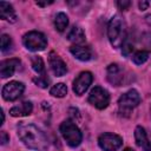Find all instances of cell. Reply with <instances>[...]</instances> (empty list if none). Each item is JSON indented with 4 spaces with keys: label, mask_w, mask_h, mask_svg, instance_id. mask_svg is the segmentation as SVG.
I'll return each mask as SVG.
<instances>
[{
    "label": "cell",
    "mask_w": 151,
    "mask_h": 151,
    "mask_svg": "<svg viewBox=\"0 0 151 151\" xmlns=\"http://www.w3.org/2000/svg\"><path fill=\"white\" fill-rule=\"evenodd\" d=\"M18 137L28 147L34 151H48V140L45 133L34 124L21 122L17 127Z\"/></svg>",
    "instance_id": "obj_1"
},
{
    "label": "cell",
    "mask_w": 151,
    "mask_h": 151,
    "mask_svg": "<svg viewBox=\"0 0 151 151\" xmlns=\"http://www.w3.org/2000/svg\"><path fill=\"white\" fill-rule=\"evenodd\" d=\"M107 37L111 45L114 48L122 47L125 42L127 34H126V26L125 21L119 14H116L111 18L107 25Z\"/></svg>",
    "instance_id": "obj_2"
},
{
    "label": "cell",
    "mask_w": 151,
    "mask_h": 151,
    "mask_svg": "<svg viewBox=\"0 0 151 151\" xmlns=\"http://www.w3.org/2000/svg\"><path fill=\"white\" fill-rule=\"evenodd\" d=\"M59 130H60V133H61L63 138L66 140V143L71 147H76L81 143L83 134H81L79 127L74 124V122H72L70 119L63 122L60 124Z\"/></svg>",
    "instance_id": "obj_3"
},
{
    "label": "cell",
    "mask_w": 151,
    "mask_h": 151,
    "mask_svg": "<svg viewBox=\"0 0 151 151\" xmlns=\"http://www.w3.org/2000/svg\"><path fill=\"white\" fill-rule=\"evenodd\" d=\"M24 46L32 52L44 51L47 46V39L44 33L38 31H29L22 37Z\"/></svg>",
    "instance_id": "obj_4"
},
{
    "label": "cell",
    "mask_w": 151,
    "mask_h": 151,
    "mask_svg": "<svg viewBox=\"0 0 151 151\" xmlns=\"http://www.w3.org/2000/svg\"><path fill=\"white\" fill-rule=\"evenodd\" d=\"M87 100L96 109L104 110L110 104V94H109V92L105 88H103L100 86H94L91 90Z\"/></svg>",
    "instance_id": "obj_5"
},
{
    "label": "cell",
    "mask_w": 151,
    "mask_h": 151,
    "mask_svg": "<svg viewBox=\"0 0 151 151\" xmlns=\"http://www.w3.org/2000/svg\"><path fill=\"white\" fill-rule=\"evenodd\" d=\"M140 96L138 93L137 90L132 88V90H129L127 92H125L124 94H122L118 99V105H119V109L120 111L123 112H130L133 107L138 106L139 103H140Z\"/></svg>",
    "instance_id": "obj_6"
},
{
    "label": "cell",
    "mask_w": 151,
    "mask_h": 151,
    "mask_svg": "<svg viewBox=\"0 0 151 151\" xmlns=\"http://www.w3.org/2000/svg\"><path fill=\"white\" fill-rule=\"evenodd\" d=\"M98 144H99L100 149L104 151H117L123 145V139L120 136H118L116 133L105 132L99 136Z\"/></svg>",
    "instance_id": "obj_7"
},
{
    "label": "cell",
    "mask_w": 151,
    "mask_h": 151,
    "mask_svg": "<svg viewBox=\"0 0 151 151\" xmlns=\"http://www.w3.org/2000/svg\"><path fill=\"white\" fill-rule=\"evenodd\" d=\"M25 91V85L20 81H9L2 87V98L7 101L17 100Z\"/></svg>",
    "instance_id": "obj_8"
},
{
    "label": "cell",
    "mask_w": 151,
    "mask_h": 151,
    "mask_svg": "<svg viewBox=\"0 0 151 151\" xmlns=\"http://www.w3.org/2000/svg\"><path fill=\"white\" fill-rule=\"evenodd\" d=\"M92 80H93V77H92V73L91 72L84 71V72L79 73V76L73 81V92L77 96L84 94L87 91V88L90 87Z\"/></svg>",
    "instance_id": "obj_9"
},
{
    "label": "cell",
    "mask_w": 151,
    "mask_h": 151,
    "mask_svg": "<svg viewBox=\"0 0 151 151\" xmlns=\"http://www.w3.org/2000/svg\"><path fill=\"white\" fill-rule=\"evenodd\" d=\"M48 63L51 66L52 72L54 73V76L57 77H63L66 74L67 72V66L65 64V61L55 53V52H50L48 54Z\"/></svg>",
    "instance_id": "obj_10"
},
{
    "label": "cell",
    "mask_w": 151,
    "mask_h": 151,
    "mask_svg": "<svg viewBox=\"0 0 151 151\" xmlns=\"http://www.w3.org/2000/svg\"><path fill=\"white\" fill-rule=\"evenodd\" d=\"M21 61L17 58H11V59H6L4 61H1L0 64V76L2 78H8L12 77L15 71L19 68Z\"/></svg>",
    "instance_id": "obj_11"
},
{
    "label": "cell",
    "mask_w": 151,
    "mask_h": 151,
    "mask_svg": "<svg viewBox=\"0 0 151 151\" xmlns=\"http://www.w3.org/2000/svg\"><path fill=\"white\" fill-rule=\"evenodd\" d=\"M134 139L139 147H142L144 151H151V142L147 138V134L145 132V129L138 125L134 129Z\"/></svg>",
    "instance_id": "obj_12"
},
{
    "label": "cell",
    "mask_w": 151,
    "mask_h": 151,
    "mask_svg": "<svg viewBox=\"0 0 151 151\" xmlns=\"http://www.w3.org/2000/svg\"><path fill=\"white\" fill-rule=\"evenodd\" d=\"M123 79H124V76L119 68V66L117 64H111L109 65L107 67V80L116 85V86H120L123 84Z\"/></svg>",
    "instance_id": "obj_13"
},
{
    "label": "cell",
    "mask_w": 151,
    "mask_h": 151,
    "mask_svg": "<svg viewBox=\"0 0 151 151\" xmlns=\"http://www.w3.org/2000/svg\"><path fill=\"white\" fill-rule=\"evenodd\" d=\"M33 111V105L31 101H22L21 104L13 106L9 110V114L12 117H25V116H29Z\"/></svg>",
    "instance_id": "obj_14"
},
{
    "label": "cell",
    "mask_w": 151,
    "mask_h": 151,
    "mask_svg": "<svg viewBox=\"0 0 151 151\" xmlns=\"http://www.w3.org/2000/svg\"><path fill=\"white\" fill-rule=\"evenodd\" d=\"M70 52L73 54L74 58H77L80 61H87L92 58V52L88 47L83 45H74L70 48Z\"/></svg>",
    "instance_id": "obj_15"
},
{
    "label": "cell",
    "mask_w": 151,
    "mask_h": 151,
    "mask_svg": "<svg viewBox=\"0 0 151 151\" xmlns=\"http://www.w3.org/2000/svg\"><path fill=\"white\" fill-rule=\"evenodd\" d=\"M0 18L2 20L15 22L17 21V14L13 9V6L6 1H0Z\"/></svg>",
    "instance_id": "obj_16"
},
{
    "label": "cell",
    "mask_w": 151,
    "mask_h": 151,
    "mask_svg": "<svg viewBox=\"0 0 151 151\" xmlns=\"http://www.w3.org/2000/svg\"><path fill=\"white\" fill-rule=\"evenodd\" d=\"M67 39L72 42H74L76 45H81L85 41V33L84 31L78 27V26H73L71 28V31L67 34Z\"/></svg>",
    "instance_id": "obj_17"
},
{
    "label": "cell",
    "mask_w": 151,
    "mask_h": 151,
    "mask_svg": "<svg viewBox=\"0 0 151 151\" xmlns=\"http://www.w3.org/2000/svg\"><path fill=\"white\" fill-rule=\"evenodd\" d=\"M67 25H68V17L65 13H63V12L58 13L55 15V19H54V27H55V29L58 32H64L65 28L67 27Z\"/></svg>",
    "instance_id": "obj_18"
},
{
    "label": "cell",
    "mask_w": 151,
    "mask_h": 151,
    "mask_svg": "<svg viewBox=\"0 0 151 151\" xmlns=\"http://www.w3.org/2000/svg\"><path fill=\"white\" fill-rule=\"evenodd\" d=\"M50 93L53 96V97H57V98H63L67 94V87L65 84L63 83H58L55 85H53L50 90Z\"/></svg>",
    "instance_id": "obj_19"
},
{
    "label": "cell",
    "mask_w": 151,
    "mask_h": 151,
    "mask_svg": "<svg viewBox=\"0 0 151 151\" xmlns=\"http://www.w3.org/2000/svg\"><path fill=\"white\" fill-rule=\"evenodd\" d=\"M31 61H32V68L34 70L35 73L38 74H45V64H44V60L41 59V57H38V55H34L31 58Z\"/></svg>",
    "instance_id": "obj_20"
},
{
    "label": "cell",
    "mask_w": 151,
    "mask_h": 151,
    "mask_svg": "<svg viewBox=\"0 0 151 151\" xmlns=\"http://www.w3.org/2000/svg\"><path fill=\"white\" fill-rule=\"evenodd\" d=\"M149 57H150V52L147 50H140L132 55V60L136 65H142L149 59Z\"/></svg>",
    "instance_id": "obj_21"
},
{
    "label": "cell",
    "mask_w": 151,
    "mask_h": 151,
    "mask_svg": "<svg viewBox=\"0 0 151 151\" xmlns=\"http://www.w3.org/2000/svg\"><path fill=\"white\" fill-rule=\"evenodd\" d=\"M12 39L8 34H2L1 35V41H0V48H1V52H8L12 50Z\"/></svg>",
    "instance_id": "obj_22"
},
{
    "label": "cell",
    "mask_w": 151,
    "mask_h": 151,
    "mask_svg": "<svg viewBox=\"0 0 151 151\" xmlns=\"http://www.w3.org/2000/svg\"><path fill=\"white\" fill-rule=\"evenodd\" d=\"M33 81H34L38 86H40V87H42V88H45V87L48 86V79H47V77H46L45 74H41V76H38V77L33 78Z\"/></svg>",
    "instance_id": "obj_23"
},
{
    "label": "cell",
    "mask_w": 151,
    "mask_h": 151,
    "mask_svg": "<svg viewBox=\"0 0 151 151\" xmlns=\"http://www.w3.org/2000/svg\"><path fill=\"white\" fill-rule=\"evenodd\" d=\"M122 48H123V54L124 55H129L131 52H132V50H133V46L127 41V40H125V42L123 44V46H122Z\"/></svg>",
    "instance_id": "obj_24"
},
{
    "label": "cell",
    "mask_w": 151,
    "mask_h": 151,
    "mask_svg": "<svg viewBox=\"0 0 151 151\" xmlns=\"http://www.w3.org/2000/svg\"><path fill=\"white\" fill-rule=\"evenodd\" d=\"M130 5H131V2L127 1V0H120V1H117V6L119 7V9H123V11L127 9V8L130 7Z\"/></svg>",
    "instance_id": "obj_25"
},
{
    "label": "cell",
    "mask_w": 151,
    "mask_h": 151,
    "mask_svg": "<svg viewBox=\"0 0 151 151\" xmlns=\"http://www.w3.org/2000/svg\"><path fill=\"white\" fill-rule=\"evenodd\" d=\"M8 140H9L8 134H7L5 131H1V132H0V144H1V145H5Z\"/></svg>",
    "instance_id": "obj_26"
},
{
    "label": "cell",
    "mask_w": 151,
    "mask_h": 151,
    "mask_svg": "<svg viewBox=\"0 0 151 151\" xmlns=\"http://www.w3.org/2000/svg\"><path fill=\"white\" fill-rule=\"evenodd\" d=\"M149 5H150V4H149L147 1H144V0H142V1L138 2V6H139V9H140V11H145V9H147Z\"/></svg>",
    "instance_id": "obj_27"
},
{
    "label": "cell",
    "mask_w": 151,
    "mask_h": 151,
    "mask_svg": "<svg viewBox=\"0 0 151 151\" xmlns=\"http://www.w3.org/2000/svg\"><path fill=\"white\" fill-rule=\"evenodd\" d=\"M123 151H134L133 149H131V147H126V149H124Z\"/></svg>",
    "instance_id": "obj_28"
}]
</instances>
